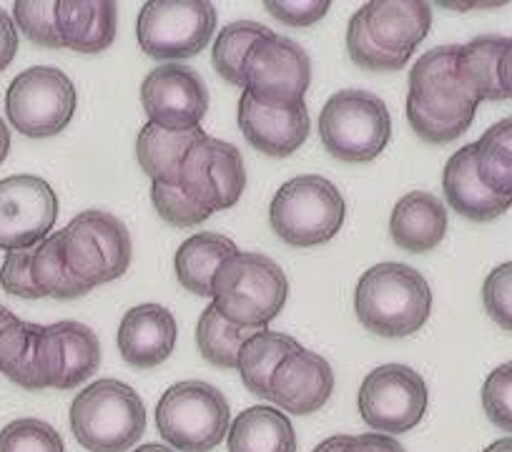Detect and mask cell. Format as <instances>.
Listing matches in <instances>:
<instances>
[{
    "mask_svg": "<svg viewBox=\"0 0 512 452\" xmlns=\"http://www.w3.org/2000/svg\"><path fill=\"white\" fill-rule=\"evenodd\" d=\"M8 151H11V131H8L6 119H0V164L8 159Z\"/></svg>",
    "mask_w": 512,
    "mask_h": 452,
    "instance_id": "bcb514c9",
    "label": "cell"
},
{
    "mask_svg": "<svg viewBox=\"0 0 512 452\" xmlns=\"http://www.w3.org/2000/svg\"><path fill=\"white\" fill-rule=\"evenodd\" d=\"M239 129L256 151L287 159L307 141L312 121L304 101L292 108H267L244 91L239 98Z\"/></svg>",
    "mask_w": 512,
    "mask_h": 452,
    "instance_id": "ac0fdd59",
    "label": "cell"
},
{
    "mask_svg": "<svg viewBox=\"0 0 512 452\" xmlns=\"http://www.w3.org/2000/svg\"><path fill=\"white\" fill-rule=\"evenodd\" d=\"M134 452H176V450H174V447H166V445H156V442H149V445L136 447Z\"/></svg>",
    "mask_w": 512,
    "mask_h": 452,
    "instance_id": "c3c4849f",
    "label": "cell"
},
{
    "mask_svg": "<svg viewBox=\"0 0 512 452\" xmlns=\"http://www.w3.org/2000/svg\"><path fill=\"white\" fill-rule=\"evenodd\" d=\"M156 427L174 450L211 452L229 435L231 407L209 382H176L156 405Z\"/></svg>",
    "mask_w": 512,
    "mask_h": 452,
    "instance_id": "52a82bcc",
    "label": "cell"
},
{
    "mask_svg": "<svg viewBox=\"0 0 512 452\" xmlns=\"http://www.w3.org/2000/svg\"><path fill=\"white\" fill-rule=\"evenodd\" d=\"M56 21L63 48L93 56L116 41L118 6L108 0H58Z\"/></svg>",
    "mask_w": 512,
    "mask_h": 452,
    "instance_id": "7402d4cb",
    "label": "cell"
},
{
    "mask_svg": "<svg viewBox=\"0 0 512 452\" xmlns=\"http://www.w3.org/2000/svg\"><path fill=\"white\" fill-rule=\"evenodd\" d=\"M179 186L211 214L231 209L246 189L241 151L234 144L204 134L186 154Z\"/></svg>",
    "mask_w": 512,
    "mask_h": 452,
    "instance_id": "5bb4252c",
    "label": "cell"
},
{
    "mask_svg": "<svg viewBox=\"0 0 512 452\" xmlns=\"http://www.w3.org/2000/svg\"><path fill=\"white\" fill-rule=\"evenodd\" d=\"M201 136V129L166 131L156 124H146L136 139V159L154 181L179 184L186 154Z\"/></svg>",
    "mask_w": 512,
    "mask_h": 452,
    "instance_id": "484cf974",
    "label": "cell"
},
{
    "mask_svg": "<svg viewBox=\"0 0 512 452\" xmlns=\"http://www.w3.org/2000/svg\"><path fill=\"white\" fill-rule=\"evenodd\" d=\"M264 8H267L274 18L287 23V26L307 28L322 21L332 6H329L327 0H299V3L292 0V3H267Z\"/></svg>",
    "mask_w": 512,
    "mask_h": 452,
    "instance_id": "60d3db41",
    "label": "cell"
},
{
    "mask_svg": "<svg viewBox=\"0 0 512 452\" xmlns=\"http://www.w3.org/2000/svg\"><path fill=\"white\" fill-rule=\"evenodd\" d=\"M482 410L500 430L512 432V362L495 367L482 385Z\"/></svg>",
    "mask_w": 512,
    "mask_h": 452,
    "instance_id": "74e56055",
    "label": "cell"
},
{
    "mask_svg": "<svg viewBox=\"0 0 512 452\" xmlns=\"http://www.w3.org/2000/svg\"><path fill=\"white\" fill-rule=\"evenodd\" d=\"M41 324L13 319L0 329V372L23 390H46L41 380Z\"/></svg>",
    "mask_w": 512,
    "mask_h": 452,
    "instance_id": "83f0119b",
    "label": "cell"
},
{
    "mask_svg": "<svg viewBox=\"0 0 512 452\" xmlns=\"http://www.w3.org/2000/svg\"><path fill=\"white\" fill-rule=\"evenodd\" d=\"M58 196L46 179L31 174L0 181V249H33L51 234Z\"/></svg>",
    "mask_w": 512,
    "mask_h": 452,
    "instance_id": "4fadbf2b",
    "label": "cell"
},
{
    "mask_svg": "<svg viewBox=\"0 0 512 452\" xmlns=\"http://www.w3.org/2000/svg\"><path fill=\"white\" fill-rule=\"evenodd\" d=\"M76 86L53 66H33L18 73L6 93L8 121L28 139H48L71 124L76 113Z\"/></svg>",
    "mask_w": 512,
    "mask_h": 452,
    "instance_id": "30bf717a",
    "label": "cell"
},
{
    "mask_svg": "<svg viewBox=\"0 0 512 452\" xmlns=\"http://www.w3.org/2000/svg\"><path fill=\"white\" fill-rule=\"evenodd\" d=\"M482 452H512V437H505V440H495L492 445H487Z\"/></svg>",
    "mask_w": 512,
    "mask_h": 452,
    "instance_id": "7dc6e473",
    "label": "cell"
},
{
    "mask_svg": "<svg viewBox=\"0 0 512 452\" xmlns=\"http://www.w3.org/2000/svg\"><path fill=\"white\" fill-rule=\"evenodd\" d=\"M269 28L254 21H236L221 28L216 36L214 53H211V66L224 78L229 86H244V61L256 41L269 36Z\"/></svg>",
    "mask_w": 512,
    "mask_h": 452,
    "instance_id": "d6a6232c",
    "label": "cell"
},
{
    "mask_svg": "<svg viewBox=\"0 0 512 452\" xmlns=\"http://www.w3.org/2000/svg\"><path fill=\"white\" fill-rule=\"evenodd\" d=\"M289 297L284 269L274 259L236 252L226 259L211 284V307L229 324L249 332L267 329L282 314Z\"/></svg>",
    "mask_w": 512,
    "mask_h": 452,
    "instance_id": "3957f363",
    "label": "cell"
},
{
    "mask_svg": "<svg viewBox=\"0 0 512 452\" xmlns=\"http://www.w3.org/2000/svg\"><path fill=\"white\" fill-rule=\"evenodd\" d=\"M460 46H437L422 53L410 71L407 121L427 144H450L472 126L480 106L457 76Z\"/></svg>",
    "mask_w": 512,
    "mask_h": 452,
    "instance_id": "6da1fadb",
    "label": "cell"
},
{
    "mask_svg": "<svg viewBox=\"0 0 512 452\" xmlns=\"http://www.w3.org/2000/svg\"><path fill=\"white\" fill-rule=\"evenodd\" d=\"M31 277L41 297L51 299H78L86 297L93 287L76 277L66 262L63 234H48L38 247H33Z\"/></svg>",
    "mask_w": 512,
    "mask_h": 452,
    "instance_id": "f546056e",
    "label": "cell"
},
{
    "mask_svg": "<svg viewBox=\"0 0 512 452\" xmlns=\"http://www.w3.org/2000/svg\"><path fill=\"white\" fill-rule=\"evenodd\" d=\"M179 337L174 314L161 304H139L128 309L118 327V352L131 367L151 370L171 357Z\"/></svg>",
    "mask_w": 512,
    "mask_h": 452,
    "instance_id": "d6986e66",
    "label": "cell"
},
{
    "mask_svg": "<svg viewBox=\"0 0 512 452\" xmlns=\"http://www.w3.org/2000/svg\"><path fill=\"white\" fill-rule=\"evenodd\" d=\"M226 445L229 452H297V432L277 407L256 405L231 420Z\"/></svg>",
    "mask_w": 512,
    "mask_h": 452,
    "instance_id": "cb8c5ba5",
    "label": "cell"
},
{
    "mask_svg": "<svg viewBox=\"0 0 512 452\" xmlns=\"http://www.w3.org/2000/svg\"><path fill=\"white\" fill-rule=\"evenodd\" d=\"M297 350H302V345L289 334L272 332V329H259L251 334L241 347L239 367H236L246 390L259 400H267L274 370Z\"/></svg>",
    "mask_w": 512,
    "mask_h": 452,
    "instance_id": "4316f807",
    "label": "cell"
},
{
    "mask_svg": "<svg viewBox=\"0 0 512 452\" xmlns=\"http://www.w3.org/2000/svg\"><path fill=\"white\" fill-rule=\"evenodd\" d=\"M477 176L497 196L512 199V116L492 124L475 144Z\"/></svg>",
    "mask_w": 512,
    "mask_h": 452,
    "instance_id": "4dcf8cb0",
    "label": "cell"
},
{
    "mask_svg": "<svg viewBox=\"0 0 512 452\" xmlns=\"http://www.w3.org/2000/svg\"><path fill=\"white\" fill-rule=\"evenodd\" d=\"M442 191H445L447 204L470 221H492L512 206V199L492 194L477 176L475 144L462 146L457 154L447 159Z\"/></svg>",
    "mask_w": 512,
    "mask_h": 452,
    "instance_id": "44dd1931",
    "label": "cell"
},
{
    "mask_svg": "<svg viewBox=\"0 0 512 452\" xmlns=\"http://www.w3.org/2000/svg\"><path fill=\"white\" fill-rule=\"evenodd\" d=\"M31 259L33 249H18V252L6 254V262L0 267V287L13 297L41 299V292L31 277Z\"/></svg>",
    "mask_w": 512,
    "mask_h": 452,
    "instance_id": "ab89813d",
    "label": "cell"
},
{
    "mask_svg": "<svg viewBox=\"0 0 512 452\" xmlns=\"http://www.w3.org/2000/svg\"><path fill=\"white\" fill-rule=\"evenodd\" d=\"M347 51H349V58H352L359 68H364V71L390 73V71H400V68L407 66V58L384 51V48L369 36L367 26H364L362 11H357L352 18H349Z\"/></svg>",
    "mask_w": 512,
    "mask_h": 452,
    "instance_id": "e575fe53",
    "label": "cell"
},
{
    "mask_svg": "<svg viewBox=\"0 0 512 452\" xmlns=\"http://www.w3.org/2000/svg\"><path fill=\"white\" fill-rule=\"evenodd\" d=\"M56 13L58 0H46V3H28V0H21V3L13 6V23L36 46L63 48L61 36H58Z\"/></svg>",
    "mask_w": 512,
    "mask_h": 452,
    "instance_id": "8d00e7d4",
    "label": "cell"
},
{
    "mask_svg": "<svg viewBox=\"0 0 512 452\" xmlns=\"http://www.w3.org/2000/svg\"><path fill=\"white\" fill-rule=\"evenodd\" d=\"M347 442H349V435L327 437V440L319 442V445L314 447V452H344V447H347Z\"/></svg>",
    "mask_w": 512,
    "mask_h": 452,
    "instance_id": "f6af8a7d",
    "label": "cell"
},
{
    "mask_svg": "<svg viewBox=\"0 0 512 452\" xmlns=\"http://www.w3.org/2000/svg\"><path fill=\"white\" fill-rule=\"evenodd\" d=\"M141 103L149 124L166 131H191L199 129L209 111V88L194 68L164 63L144 78Z\"/></svg>",
    "mask_w": 512,
    "mask_h": 452,
    "instance_id": "9a60e30c",
    "label": "cell"
},
{
    "mask_svg": "<svg viewBox=\"0 0 512 452\" xmlns=\"http://www.w3.org/2000/svg\"><path fill=\"white\" fill-rule=\"evenodd\" d=\"M101 367V342L88 324L56 322L43 327L41 380L43 387L73 390Z\"/></svg>",
    "mask_w": 512,
    "mask_h": 452,
    "instance_id": "2e32d148",
    "label": "cell"
},
{
    "mask_svg": "<svg viewBox=\"0 0 512 452\" xmlns=\"http://www.w3.org/2000/svg\"><path fill=\"white\" fill-rule=\"evenodd\" d=\"M239 252L231 239L216 232H201L186 239L174 257L176 279L184 289L199 297H211L216 272L229 257Z\"/></svg>",
    "mask_w": 512,
    "mask_h": 452,
    "instance_id": "d4e9b609",
    "label": "cell"
},
{
    "mask_svg": "<svg viewBox=\"0 0 512 452\" xmlns=\"http://www.w3.org/2000/svg\"><path fill=\"white\" fill-rule=\"evenodd\" d=\"M0 452H66L56 427L36 417H21L0 430Z\"/></svg>",
    "mask_w": 512,
    "mask_h": 452,
    "instance_id": "836d02e7",
    "label": "cell"
},
{
    "mask_svg": "<svg viewBox=\"0 0 512 452\" xmlns=\"http://www.w3.org/2000/svg\"><path fill=\"white\" fill-rule=\"evenodd\" d=\"M319 139L334 159L347 164L377 159L392 139L390 108L359 88L334 93L319 113Z\"/></svg>",
    "mask_w": 512,
    "mask_h": 452,
    "instance_id": "8992f818",
    "label": "cell"
},
{
    "mask_svg": "<svg viewBox=\"0 0 512 452\" xmlns=\"http://www.w3.org/2000/svg\"><path fill=\"white\" fill-rule=\"evenodd\" d=\"M369 36L384 48L410 61L432 28V6L417 0H369L362 8Z\"/></svg>",
    "mask_w": 512,
    "mask_h": 452,
    "instance_id": "ffe728a7",
    "label": "cell"
},
{
    "mask_svg": "<svg viewBox=\"0 0 512 452\" xmlns=\"http://www.w3.org/2000/svg\"><path fill=\"white\" fill-rule=\"evenodd\" d=\"M13 319H18L16 314H13L11 309H6V307H3V304H0V329L8 327V324H11Z\"/></svg>",
    "mask_w": 512,
    "mask_h": 452,
    "instance_id": "681fc988",
    "label": "cell"
},
{
    "mask_svg": "<svg viewBox=\"0 0 512 452\" xmlns=\"http://www.w3.org/2000/svg\"><path fill=\"white\" fill-rule=\"evenodd\" d=\"M18 53V31L13 18L0 8V73L6 71Z\"/></svg>",
    "mask_w": 512,
    "mask_h": 452,
    "instance_id": "7bdbcfd3",
    "label": "cell"
},
{
    "mask_svg": "<svg viewBox=\"0 0 512 452\" xmlns=\"http://www.w3.org/2000/svg\"><path fill=\"white\" fill-rule=\"evenodd\" d=\"M68 420L88 452H126L144 437L146 405L134 387L106 377L78 392Z\"/></svg>",
    "mask_w": 512,
    "mask_h": 452,
    "instance_id": "277c9868",
    "label": "cell"
},
{
    "mask_svg": "<svg viewBox=\"0 0 512 452\" xmlns=\"http://www.w3.org/2000/svg\"><path fill=\"white\" fill-rule=\"evenodd\" d=\"M254 332L239 329L226 322L214 307H206L196 322V345H199L201 357L221 370H236L239 367V352L246 339Z\"/></svg>",
    "mask_w": 512,
    "mask_h": 452,
    "instance_id": "1f68e13d",
    "label": "cell"
},
{
    "mask_svg": "<svg viewBox=\"0 0 512 452\" xmlns=\"http://www.w3.org/2000/svg\"><path fill=\"white\" fill-rule=\"evenodd\" d=\"M344 452H407L400 440L382 432H364V435H349Z\"/></svg>",
    "mask_w": 512,
    "mask_h": 452,
    "instance_id": "b9f144b4",
    "label": "cell"
},
{
    "mask_svg": "<svg viewBox=\"0 0 512 452\" xmlns=\"http://www.w3.org/2000/svg\"><path fill=\"white\" fill-rule=\"evenodd\" d=\"M500 83H502V93H505V98H510L512 101V38H507V48L505 53H502Z\"/></svg>",
    "mask_w": 512,
    "mask_h": 452,
    "instance_id": "ee69618b",
    "label": "cell"
},
{
    "mask_svg": "<svg viewBox=\"0 0 512 452\" xmlns=\"http://www.w3.org/2000/svg\"><path fill=\"white\" fill-rule=\"evenodd\" d=\"M425 380L407 365H382L362 380L357 407L362 420L382 435L415 430L427 412Z\"/></svg>",
    "mask_w": 512,
    "mask_h": 452,
    "instance_id": "7c38bea8",
    "label": "cell"
},
{
    "mask_svg": "<svg viewBox=\"0 0 512 452\" xmlns=\"http://www.w3.org/2000/svg\"><path fill=\"white\" fill-rule=\"evenodd\" d=\"M342 194L324 176L304 174L279 186L269 204V224L289 247H317L339 234L344 224Z\"/></svg>",
    "mask_w": 512,
    "mask_h": 452,
    "instance_id": "5b68a950",
    "label": "cell"
},
{
    "mask_svg": "<svg viewBox=\"0 0 512 452\" xmlns=\"http://www.w3.org/2000/svg\"><path fill=\"white\" fill-rule=\"evenodd\" d=\"M312 83V58L292 38L269 33L256 41L244 61V88L267 108H292Z\"/></svg>",
    "mask_w": 512,
    "mask_h": 452,
    "instance_id": "8fae6325",
    "label": "cell"
},
{
    "mask_svg": "<svg viewBox=\"0 0 512 452\" xmlns=\"http://www.w3.org/2000/svg\"><path fill=\"white\" fill-rule=\"evenodd\" d=\"M390 234L397 247L410 254H427L447 234V209L437 196L412 191L395 204L390 216Z\"/></svg>",
    "mask_w": 512,
    "mask_h": 452,
    "instance_id": "603a6c76",
    "label": "cell"
},
{
    "mask_svg": "<svg viewBox=\"0 0 512 452\" xmlns=\"http://www.w3.org/2000/svg\"><path fill=\"white\" fill-rule=\"evenodd\" d=\"M507 48V38L480 36L460 46L457 56V76L477 101H502L500 61Z\"/></svg>",
    "mask_w": 512,
    "mask_h": 452,
    "instance_id": "f1b7e54d",
    "label": "cell"
},
{
    "mask_svg": "<svg viewBox=\"0 0 512 452\" xmlns=\"http://www.w3.org/2000/svg\"><path fill=\"white\" fill-rule=\"evenodd\" d=\"M334 392L332 365L312 350H297L274 370L267 400L297 417L314 415Z\"/></svg>",
    "mask_w": 512,
    "mask_h": 452,
    "instance_id": "e0dca14e",
    "label": "cell"
},
{
    "mask_svg": "<svg viewBox=\"0 0 512 452\" xmlns=\"http://www.w3.org/2000/svg\"><path fill=\"white\" fill-rule=\"evenodd\" d=\"M354 312L362 327L377 337L405 339L430 319L432 289L410 264H377L357 282Z\"/></svg>",
    "mask_w": 512,
    "mask_h": 452,
    "instance_id": "7a4b0ae2",
    "label": "cell"
},
{
    "mask_svg": "<svg viewBox=\"0 0 512 452\" xmlns=\"http://www.w3.org/2000/svg\"><path fill=\"white\" fill-rule=\"evenodd\" d=\"M151 201H154V209L166 224L179 226V229H189V226L201 224L211 216L209 209L199 204V201L191 199L189 194H184L179 184H161L154 181L151 184Z\"/></svg>",
    "mask_w": 512,
    "mask_h": 452,
    "instance_id": "d590c367",
    "label": "cell"
},
{
    "mask_svg": "<svg viewBox=\"0 0 512 452\" xmlns=\"http://www.w3.org/2000/svg\"><path fill=\"white\" fill-rule=\"evenodd\" d=\"M216 21V8L206 0H149L139 13L136 36L146 56L176 63L209 46Z\"/></svg>",
    "mask_w": 512,
    "mask_h": 452,
    "instance_id": "9c48e42d",
    "label": "cell"
},
{
    "mask_svg": "<svg viewBox=\"0 0 512 452\" xmlns=\"http://www.w3.org/2000/svg\"><path fill=\"white\" fill-rule=\"evenodd\" d=\"M482 304L497 327L512 332V262L500 264L482 284Z\"/></svg>",
    "mask_w": 512,
    "mask_h": 452,
    "instance_id": "f35d334b",
    "label": "cell"
},
{
    "mask_svg": "<svg viewBox=\"0 0 512 452\" xmlns=\"http://www.w3.org/2000/svg\"><path fill=\"white\" fill-rule=\"evenodd\" d=\"M61 234L68 267L88 287L116 282L131 267V234L126 224L108 211H81Z\"/></svg>",
    "mask_w": 512,
    "mask_h": 452,
    "instance_id": "ba28073f",
    "label": "cell"
}]
</instances>
